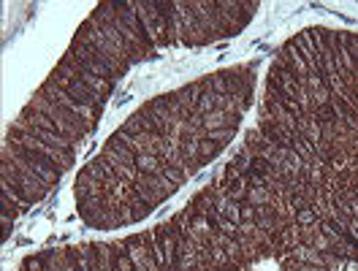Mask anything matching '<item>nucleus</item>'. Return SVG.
<instances>
[{"instance_id": "nucleus-2", "label": "nucleus", "mask_w": 358, "mask_h": 271, "mask_svg": "<svg viewBox=\"0 0 358 271\" xmlns=\"http://www.w3.org/2000/svg\"><path fill=\"white\" fill-rule=\"evenodd\" d=\"M0 180L8 182V184H14L30 203L44 201L46 196H49V190H52L49 182H44L41 177H36L30 168H24V166L14 163V160L0 158Z\"/></svg>"}, {"instance_id": "nucleus-27", "label": "nucleus", "mask_w": 358, "mask_h": 271, "mask_svg": "<svg viewBox=\"0 0 358 271\" xmlns=\"http://www.w3.org/2000/svg\"><path fill=\"white\" fill-rule=\"evenodd\" d=\"M310 117H313V119H317L320 125H326V122H336V114H334V109H331V103L313 109V114H310Z\"/></svg>"}, {"instance_id": "nucleus-8", "label": "nucleus", "mask_w": 358, "mask_h": 271, "mask_svg": "<svg viewBox=\"0 0 358 271\" xmlns=\"http://www.w3.org/2000/svg\"><path fill=\"white\" fill-rule=\"evenodd\" d=\"M150 233H152V255H155L157 266L163 271H171L177 266V242H174L169 223H160Z\"/></svg>"}, {"instance_id": "nucleus-21", "label": "nucleus", "mask_w": 358, "mask_h": 271, "mask_svg": "<svg viewBox=\"0 0 358 271\" xmlns=\"http://www.w3.org/2000/svg\"><path fill=\"white\" fill-rule=\"evenodd\" d=\"M293 223L299 228H310V226H317V223H323V217H320V212L313 209V206H304V209H299L296 214H293Z\"/></svg>"}, {"instance_id": "nucleus-5", "label": "nucleus", "mask_w": 358, "mask_h": 271, "mask_svg": "<svg viewBox=\"0 0 358 271\" xmlns=\"http://www.w3.org/2000/svg\"><path fill=\"white\" fill-rule=\"evenodd\" d=\"M76 36H79V38H85L87 44L95 46V49H98V52H101V54H103V57H106V60H109L120 73H125L128 68L134 66V63L128 60V54H122V52L109 41V36L101 30V24L95 22L92 17H87V20L82 22V27H79V33H76Z\"/></svg>"}, {"instance_id": "nucleus-17", "label": "nucleus", "mask_w": 358, "mask_h": 271, "mask_svg": "<svg viewBox=\"0 0 358 271\" xmlns=\"http://www.w3.org/2000/svg\"><path fill=\"white\" fill-rule=\"evenodd\" d=\"M136 168H138V174H152V177H160L163 174V160L152 155V152H147V155H138L136 158Z\"/></svg>"}, {"instance_id": "nucleus-13", "label": "nucleus", "mask_w": 358, "mask_h": 271, "mask_svg": "<svg viewBox=\"0 0 358 271\" xmlns=\"http://www.w3.org/2000/svg\"><path fill=\"white\" fill-rule=\"evenodd\" d=\"M85 171H87V174L92 177V180H98L101 184H106V190H114V187H117V184L122 182L120 177H117V174H114L112 166H109L106 160L101 158V155H98V158L90 160L87 166H85Z\"/></svg>"}, {"instance_id": "nucleus-3", "label": "nucleus", "mask_w": 358, "mask_h": 271, "mask_svg": "<svg viewBox=\"0 0 358 271\" xmlns=\"http://www.w3.org/2000/svg\"><path fill=\"white\" fill-rule=\"evenodd\" d=\"M3 160H14V163H20L24 168H30L36 177H41L44 182L49 184H55V182H60L63 177V168L57 166V163H52L49 158L44 155H36V152H30V149H24V147H17V144H8V141H3Z\"/></svg>"}, {"instance_id": "nucleus-14", "label": "nucleus", "mask_w": 358, "mask_h": 271, "mask_svg": "<svg viewBox=\"0 0 358 271\" xmlns=\"http://www.w3.org/2000/svg\"><path fill=\"white\" fill-rule=\"evenodd\" d=\"M203 90H206V82L199 79V82H190V85H185V87H179L174 95H177V101L187 109V114H196V106H199V101H201Z\"/></svg>"}, {"instance_id": "nucleus-31", "label": "nucleus", "mask_w": 358, "mask_h": 271, "mask_svg": "<svg viewBox=\"0 0 358 271\" xmlns=\"http://www.w3.org/2000/svg\"><path fill=\"white\" fill-rule=\"evenodd\" d=\"M345 271H358V258H348L345 261Z\"/></svg>"}, {"instance_id": "nucleus-29", "label": "nucleus", "mask_w": 358, "mask_h": 271, "mask_svg": "<svg viewBox=\"0 0 358 271\" xmlns=\"http://www.w3.org/2000/svg\"><path fill=\"white\" fill-rule=\"evenodd\" d=\"M20 271H46V263L41 255H30V258H24Z\"/></svg>"}, {"instance_id": "nucleus-9", "label": "nucleus", "mask_w": 358, "mask_h": 271, "mask_svg": "<svg viewBox=\"0 0 358 271\" xmlns=\"http://www.w3.org/2000/svg\"><path fill=\"white\" fill-rule=\"evenodd\" d=\"M38 92L44 95V98H49L52 103H57V106H63V109H68L71 114H76V117H82L85 122H87L90 128H95V119H98V114H101V109H92V106H85V103H79V101H73L71 95H66V92L60 90V87H55L49 79H44V85L38 87Z\"/></svg>"}, {"instance_id": "nucleus-16", "label": "nucleus", "mask_w": 358, "mask_h": 271, "mask_svg": "<svg viewBox=\"0 0 358 271\" xmlns=\"http://www.w3.org/2000/svg\"><path fill=\"white\" fill-rule=\"evenodd\" d=\"M299 136H301V138H307L313 147H317V144L323 141V133H320V122H317V119H313L310 114L299 117Z\"/></svg>"}, {"instance_id": "nucleus-20", "label": "nucleus", "mask_w": 358, "mask_h": 271, "mask_svg": "<svg viewBox=\"0 0 358 271\" xmlns=\"http://www.w3.org/2000/svg\"><path fill=\"white\" fill-rule=\"evenodd\" d=\"M252 160H255V155H252L247 147H239V149H236V155H234V160H231L228 166H231V168H234L239 177H245L247 171L252 168Z\"/></svg>"}, {"instance_id": "nucleus-22", "label": "nucleus", "mask_w": 358, "mask_h": 271, "mask_svg": "<svg viewBox=\"0 0 358 271\" xmlns=\"http://www.w3.org/2000/svg\"><path fill=\"white\" fill-rule=\"evenodd\" d=\"M136 190V187H134ZM128 206H131V214H134V223H138V220H144V217H150L152 212H155V206L152 203H147L138 193H134V198L128 201Z\"/></svg>"}, {"instance_id": "nucleus-11", "label": "nucleus", "mask_w": 358, "mask_h": 271, "mask_svg": "<svg viewBox=\"0 0 358 271\" xmlns=\"http://www.w3.org/2000/svg\"><path fill=\"white\" fill-rule=\"evenodd\" d=\"M55 68H60V71H68V73H73L76 79H82V82H85V85L90 87V90L95 92V95H101L103 101H106V98H109V95L114 92V82L103 79V76H95L92 71H87V68L82 66V63H76V60H71L68 54H63V57H60V63H57Z\"/></svg>"}, {"instance_id": "nucleus-10", "label": "nucleus", "mask_w": 358, "mask_h": 271, "mask_svg": "<svg viewBox=\"0 0 358 271\" xmlns=\"http://www.w3.org/2000/svg\"><path fill=\"white\" fill-rule=\"evenodd\" d=\"M134 187H136V193L147 203H152V206L163 203L166 198H171L179 190L174 182H169L166 177H152V174H138V180L134 182Z\"/></svg>"}, {"instance_id": "nucleus-6", "label": "nucleus", "mask_w": 358, "mask_h": 271, "mask_svg": "<svg viewBox=\"0 0 358 271\" xmlns=\"http://www.w3.org/2000/svg\"><path fill=\"white\" fill-rule=\"evenodd\" d=\"M6 141H8V144H17V147H24V149H30V152H36V155H44V158H49L52 163H57L63 171H66L68 166L73 163V155H71V152H63V149H55V147H49V144H44L41 138L30 136L27 131L17 128V125L8 131Z\"/></svg>"}, {"instance_id": "nucleus-28", "label": "nucleus", "mask_w": 358, "mask_h": 271, "mask_svg": "<svg viewBox=\"0 0 358 271\" xmlns=\"http://www.w3.org/2000/svg\"><path fill=\"white\" fill-rule=\"evenodd\" d=\"M14 220H17V212H11V209H0V223H3V239H8V236H11Z\"/></svg>"}, {"instance_id": "nucleus-19", "label": "nucleus", "mask_w": 358, "mask_h": 271, "mask_svg": "<svg viewBox=\"0 0 358 271\" xmlns=\"http://www.w3.org/2000/svg\"><path fill=\"white\" fill-rule=\"evenodd\" d=\"M247 203L252 206H268V203H280L271 187H250L247 190Z\"/></svg>"}, {"instance_id": "nucleus-25", "label": "nucleus", "mask_w": 358, "mask_h": 271, "mask_svg": "<svg viewBox=\"0 0 358 271\" xmlns=\"http://www.w3.org/2000/svg\"><path fill=\"white\" fill-rule=\"evenodd\" d=\"M234 133H236V128H220V131H206L203 138H209V141H215V144L225 147V144L234 141Z\"/></svg>"}, {"instance_id": "nucleus-24", "label": "nucleus", "mask_w": 358, "mask_h": 271, "mask_svg": "<svg viewBox=\"0 0 358 271\" xmlns=\"http://www.w3.org/2000/svg\"><path fill=\"white\" fill-rule=\"evenodd\" d=\"M160 177H166L169 182H174L177 187H182L185 182L190 180L187 171H182V168H177V166H169V163H163V174H160Z\"/></svg>"}, {"instance_id": "nucleus-7", "label": "nucleus", "mask_w": 358, "mask_h": 271, "mask_svg": "<svg viewBox=\"0 0 358 271\" xmlns=\"http://www.w3.org/2000/svg\"><path fill=\"white\" fill-rule=\"evenodd\" d=\"M46 79H49L55 87H60L66 95H71L73 101H79V103H85V106H92V109H103V98L95 95V92L90 90L82 79H76L73 73L60 71V68H52V73H49Z\"/></svg>"}, {"instance_id": "nucleus-4", "label": "nucleus", "mask_w": 358, "mask_h": 271, "mask_svg": "<svg viewBox=\"0 0 358 271\" xmlns=\"http://www.w3.org/2000/svg\"><path fill=\"white\" fill-rule=\"evenodd\" d=\"M66 54L71 57V60H76V63H82V66L87 68V71H92L95 76H103V79H109V82H114L117 85V79L122 76L117 68L95 49L92 44H87L85 38H79V36H73V41H71V46L66 49Z\"/></svg>"}, {"instance_id": "nucleus-30", "label": "nucleus", "mask_w": 358, "mask_h": 271, "mask_svg": "<svg viewBox=\"0 0 358 271\" xmlns=\"http://www.w3.org/2000/svg\"><path fill=\"white\" fill-rule=\"evenodd\" d=\"M288 271H329L326 266H304V263H293Z\"/></svg>"}, {"instance_id": "nucleus-1", "label": "nucleus", "mask_w": 358, "mask_h": 271, "mask_svg": "<svg viewBox=\"0 0 358 271\" xmlns=\"http://www.w3.org/2000/svg\"><path fill=\"white\" fill-rule=\"evenodd\" d=\"M30 109H36V112L46 114L55 125H57V131L66 136V138H71L73 144L76 141H82L85 136L92 131L87 122L82 119V117H76V114H71L68 109H63V106H57V103H52L49 98H44L41 92H36V98H30V103H27Z\"/></svg>"}, {"instance_id": "nucleus-23", "label": "nucleus", "mask_w": 358, "mask_h": 271, "mask_svg": "<svg viewBox=\"0 0 358 271\" xmlns=\"http://www.w3.org/2000/svg\"><path fill=\"white\" fill-rule=\"evenodd\" d=\"M206 87L215 92V95H228L231 87H228V76H225V71H217V73H209L206 79Z\"/></svg>"}, {"instance_id": "nucleus-12", "label": "nucleus", "mask_w": 358, "mask_h": 271, "mask_svg": "<svg viewBox=\"0 0 358 271\" xmlns=\"http://www.w3.org/2000/svg\"><path fill=\"white\" fill-rule=\"evenodd\" d=\"M73 193H76V201H85V198H103V196H109L106 184H101L98 180H92L85 168H82V171H79V177H76V187H73Z\"/></svg>"}, {"instance_id": "nucleus-18", "label": "nucleus", "mask_w": 358, "mask_h": 271, "mask_svg": "<svg viewBox=\"0 0 358 271\" xmlns=\"http://www.w3.org/2000/svg\"><path fill=\"white\" fill-rule=\"evenodd\" d=\"M0 198H3V201H8V203H14L20 212H24V209L30 206V201L24 198V196L17 190V187H14V184H8V182H3V180H0Z\"/></svg>"}, {"instance_id": "nucleus-15", "label": "nucleus", "mask_w": 358, "mask_h": 271, "mask_svg": "<svg viewBox=\"0 0 358 271\" xmlns=\"http://www.w3.org/2000/svg\"><path fill=\"white\" fill-rule=\"evenodd\" d=\"M323 255L320 249L315 247H304V244H296L291 249V261L293 263H304V266H323Z\"/></svg>"}, {"instance_id": "nucleus-26", "label": "nucleus", "mask_w": 358, "mask_h": 271, "mask_svg": "<svg viewBox=\"0 0 358 271\" xmlns=\"http://www.w3.org/2000/svg\"><path fill=\"white\" fill-rule=\"evenodd\" d=\"M220 144H215V141H209V138H201V163H209V160H215L220 155Z\"/></svg>"}]
</instances>
